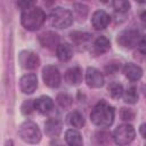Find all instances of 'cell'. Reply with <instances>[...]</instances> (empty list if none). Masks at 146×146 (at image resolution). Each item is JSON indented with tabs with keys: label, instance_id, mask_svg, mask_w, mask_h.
Segmentation results:
<instances>
[{
	"label": "cell",
	"instance_id": "cell-29",
	"mask_svg": "<svg viewBox=\"0 0 146 146\" xmlns=\"http://www.w3.org/2000/svg\"><path fill=\"white\" fill-rule=\"evenodd\" d=\"M35 2H36V0H16L17 6L22 10H25V9H29V8L33 7Z\"/></svg>",
	"mask_w": 146,
	"mask_h": 146
},
{
	"label": "cell",
	"instance_id": "cell-31",
	"mask_svg": "<svg viewBox=\"0 0 146 146\" xmlns=\"http://www.w3.org/2000/svg\"><path fill=\"white\" fill-rule=\"evenodd\" d=\"M138 48H139V51L144 55H146V35L141 38L139 44H138Z\"/></svg>",
	"mask_w": 146,
	"mask_h": 146
},
{
	"label": "cell",
	"instance_id": "cell-2",
	"mask_svg": "<svg viewBox=\"0 0 146 146\" xmlns=\"http://www.w3.org/2000/svg\"><path fill=\"white\" fill-rule=\"evenodd\" d=\"M44 21L46 14L41 8L38 7H31L29 9H25L21 15V23L29 31H35L40 29Z\"/></svg>",
	"mask_w": 146,
	"mask_h": 146
},
{
	"label": "cell",
	"instance_id": "cell-14",
	"mask_svg": "<svg viewBox=\"0 0 146 146\" xmlns=\"http://www.w3.org/2000/svg\"><path fill=\"white\" fill-rule=\"evenodd\" d=\"M65 80L71 86H78L82 81V71L80 67H71L65 72Z\"/></svg>",
	"mask_w": 146,
	"mask_h": 146
},
{
	"label": "cell",
	"instance_id": "cell-18",
	"mask_svg": "<svg viewBox=\"0 0 146 146\" xmlns=\"http://www.w3.org/2000/svg\"><path fill=\"white\" fill-rule=\"evenodd\" d=\"M84 122L86 121L83 115L78 111H73L67 115V123L73 128H82L84 125Z\"/></svg>",
	"mask_w": 146,
	"mask_h": 146
},
{
	"label": "cell",
	"instance_id": "cell-3",
	"mask_svg": "<svg viewBox=\"0 0 146 146\" xmlns=\"http://www.w3.org/2000/svg\"><path fill=\"white\" fill-rule=\"evenodd\" d=\"M18 133L21 139L29 144H36L41 139V131L39 127L32 121L23 122L19 127Z\"/></svg>",
	"mask_w": 146,
	"mask_h": 146
},
{
	"label": "cell",
	"instance_id": "cell-20",
	"mask_svg": "<svg viewBox=\"0 0 146 146\" xmlns=\"http://www.w3.org/2000/svg\"><path fill=\"white\" fill-rule=\"evenodd\" d=\"M111 47V42L105 36H99L94 42V49L97 54H104Z\"/></svg>",
	"mask_w": 146,
	"mask_h": 146
},
{
	"label": "cell",
	"instance_id": "cell-36",
	"mask_svg": "<svg viewBox=\"0 0 146 146\" xmlns=\"http://www.w3.org/2000/svg\"><path fill=\"white\" fill-rule=\"evenodd\" d=\"M100 1H102V2H104V3H106V2L108 1V0H100Z\"/></svg>",
	"mask_w": 146,
	"mask_h": 146
},
{
	"label": "cell",
	"instance_id": "cell-34",
	"mask_svg": "<svg viewBox=\"0 0 146 146\" xmlns=\"http://www.w3.org/2000/svg\"><path fill=\"white\" fill-rule=\"evenodd\" d=\"M136 1L139 3H146V0H136Z\"/></svg>",
	"mask_w": 146,
	"mask_h": 146
},
{
	"label": "cell",
	"instance_id": "cell-28",
	"mask_svg": "<svg viewBox=\"0 0 146 146\" xmlns=\"http://www.w3.org/2000/svg\"><path fill=\"white\" fill-rule=\"evenodd\" d=\"M120 115H121V119H122V120H124V121H131V120H133V117H135V112H133L131 108H125V107H123V108L121 110Z\"/></svg>",
	"mask_w": 146,
	"mask_h": 146
},
{
	"label": "cell",
	"instance_id": "cell-19",
	"mask_svg": "<svg viewBox=\"0 0 146 146\" xmlns=\"http://www.w3.org/2000/svg\"><path fill=\"white\" fill-rule=\"evenodd\" d=\"M65 140L71 146H79L82 145V137L79 131L74 129H68L65 133Z\"/></svg>",
	"mask_w": 146,
	"mask_h": 146
},
{
	"label": "cell",
	"instance_id": "cell-21",
	"mask_svg": "<svg viewBox=\"0 0 146 146\" xmlns=\"http://www.w3.org/2000/svg\"><path fill=\"white\" fill-rule=\"evenodd\" d=\"M71 39L74 43L76 44H82V43H86L87 41H89L91 39V34L90 33H87V32H80V31H75V32H72L71 34Z\"/></svg>",
	"mask_w": 146,
	"mask_h": 146
},
{
	"label": "cell",
	"instance_id": "cell-33",
	"mask_svg": "<svg viewBox=\"0 0 146 146\" xmlns=\"http://www.w3.org/2000/svg\"><path fill=\"white\" fill-rule=\"evenodd\" d=\"M140 19H141L143 24L146 26V11H143V13L140 14Z\"/></svg>",
	"mask_w": 146,
	"mask_h": 146
},
{
	"label": "cell",
	"instance_id": "cell-11",
	"mask_svg": "<svg viewBox=\"0 0 146 146\" xmlns=\"http://www.w3.org/2000/svg\"><path fill=\"white\" fill-rule=\"evenodd\" d=\"M86 82L91 88H100L104 86V76L95 67H88L86 72Z\"/></svg>",
	"mask_w": 146,
	"mask_h": 146
},
{
	"label": "cell",
	"instance_id": "cell-13",
	"mask_svg": "<svg viewBox=\"0 0 146 146\" xmlns=\"http://www.w3.org/2000/svg\"><path fill=\"white\" fill-rule=\"evenodd\" d=\"M34 107L38 112L46 114L54 108V102L48 96H41L38 99H34Z\"/></svg>",
	"mask_w": 146,
	"mask_h": 146
},
{
	"label": "cell",
	"instance_id": "cell-27",
	"mask_svg": "<svg viewBox=\"0 0 146 146\" xmlns=\"http://www.w3.org/2000/svg\"><path fill=\"white\" fill-rule=\"evenodd\" d=\"M33 110H35V107H34V100L27 99V100H25L23 103V105H22V112H23V114H25V115L31 114L33 112Z\"/></svg>",
	"mask_w": 146,
	"mask_h": 146
},
{
	"label": "cell",
	"instance_id": "cell-30",
	"mask_svg": "<svg viewBox=\"0 0 146 146\" xmlns=\"http://www.w3.org/2000/svg\"><path fill=\"white\" fill-rule=\"evenodd\" d=\"M120 68V63H116V64H113V63H111V64H108L106 67H105V70L107 71V73L110 74V73H114L115 71H117Z\"/></svg>",
	"mask_w": 146,
	"mask_h": 146
},
{
	"label": "cell",
	"instance_id": "cell-12",
	"mask_svg": "<svg viewBox=\"0 0 146 146\" xmlns=\"http://www.w3.org/2000/svg\"><path fill=\"white\" fill-rule=\"evenodd\" d=\"M111 22L110 15L104 10H96L91 17V24L96 30H103L107 27Z\"/></svg>",
	"mask_w": 146,
	"mask_h": 146
},
{
	"label": "cell",
	"instance_id": "cell-32",
	"mask_svg": "<svg viewBox=\"0 0 146 146\" xmlns=\"http://www.w3.org/2000/svg\"><path fill=\"white\" fill-rule=\"evenodd\" d=\"M139 131H140V135H141L144 138H146V123H143V124L140 125Z\"/></svg>",
	"mask_w": 146,
	"mask_h": 146
},
{
	"label": "cell",
	"instance_id": "cell-10",
	"mask_svg": "<svg viewBox=\"0 0 146 146\" xmlns=\"http://www.w3.org/2000/svg\"><path fill=\"white\" fill-rule=\"evenodd\" d=\"M39 41L42 47L52 50V49H57L59 44V36L57 33L52 31H46L39 35Z\"/></svg>",
	"mask_w": 146,
	"mask_h": 146
},
{
	"label": "cell",
	"instance_id": "cell-1",
	"mask_svg": "<svg viewBox=\"0 0 146 146\" xmlns=\"http://www.w3.org/2000/svg\"><path fill=\"white\" fill-rule=\"evenodd\" d=\"M115 116V111L113 106L107 104L105 100H100L95 105L90 113V119L92 123L100 128H106L112 125Z\"/></svg>",
	"mask_w": 146,
	"mask_h": 146
},
{
	"label": "cell",
	"instance_id": "cell-4",
	"mask_svg": "<svg viewBox=\"0 0 146 146\" xmlns=\"http://www.w3.org/2000/svg\"><path fill=\"white\" fill-rule=\"evenodd\" d=\"M50 21L55 27L66 29L73 22V14L68 9L57 7V8L52 9V11L50 14Z\"/></svg>",
	"mask_w": 146,
	"mask_h": 146
},
{
	"label": "cell",
	"instance_id": "cell-6",
	"mask_svg": "<svg viewBox=\"0 0 146 146\" xmlns=\"http://www.w3.org/2000/svg\"><path fill=\"white\" fill-rule=\"evenodd\" d=\"M141 38L140 33L137 30H124L117 34V43L125 49H132L139 44Z\"/></svg>",
	"mask_w": 146,
	"mask_h": 146
},
{
	"label": "cell",
	"instance_id": "cell-35",
	"mask_svg": "<svg viewBox=\"0 0 146 146\" xmlns=\"http://www.w3.org/2000/svg\"><path fill=\"white\" fill-rule=\"evenodd\" d=\"M143 89H144V95L146 96V84H145V86L143 87Z\"/></svg>",
	"mask_w": 146,
	"mask_h": 146
},
{
	"label": "cell",
	"instance_id": "cell-22",
	"mask_svg": "<svg viewBox=\"0 0 146 146\" xmlns=\"http://www.w3.org/2000/svg\"><path fill=\"white\" fill-rule=\"evenodd\" d=\"M108 92H110V95H111L112 98L119 99V98H121V97L123 96L124 90H123L122 84H120V83H117V82H112V83L108 86Z\"/></svg>",
	"mask_w": 146,
	"mask_h": 146
},
{
	"label": "cell",
	"instance_id": "cell-8",
	"mask_svg": "<svg viewBox=\"0 0 146 146\" xmlns=\"http://www.w3.org/2000/svg\"><path fill=\"white\" fill-rule=\"evenodd\" d=\"M18 62L23 68L26 70H34L40 65V58L36 54L32 51H21L18 55Z\"/></svg>",
	"mask_w": 146,
	"mask_h": 146
},
{
	"label": "cell",
	"instance_id": "cell-9",
	"mask_svg": "<svg viewBox=\"0 0 146 146\" xmlns=\"http://www.w3.org/2000/svg\"><path fill=\"white\" fill-rule=\"evenodd\" d=\"M19 87L22 92L24 94H33L38 87V78L34 73H27L22 76L19 81Z\"/></svg>",
	"mask_w": 146,
	"mask_h": 146
},
{
	"label": "cell",
	"instance_id": "cell-25",
	"mask_svg": "<svg viewBox=\"0 0 146 146\" xmlns=\"http://www.w3.org/2000/svg\"><path fill=\"white\" fill-rule=\"evenodd\" d=\"M88 7L86 5H82V3H75L74 5V13L75 15L79 17V19H84L88 15Z\"/></svg>",
	"mask_w": 146,
	"mask_h": 146
},
{
	"label": "cell",
	"instance_id": "cell-17",
	"mask_svg": "<svg viewBox=\"0 0 146 146\" xmlns=\"http://www.w3.org/2000/svg\"><path fill=\"white\" fill-rule=\"evenodd\" d=\"M56 54H57V57L59 60L67 62L73 56V49L68 43H62V44H58V47L56 49Z\"/></svg>",
	"mask_w": 146,
	"mask_h": 146
},
{
	"label": "cell",
	"instance_id": "cell-16",
	"mask_svg": "<svg viewBox=\"0 0 146 146\" xmlns=\"http://www.w3.org/2000/svg\"><path fill=\"white\" fill-rule=\"evenodd\" d=\"M62 131V123L56 119H50L44 123V132L49 137H57Z\"/></svg>",
	"mask_w": 146,
	"mask_h": 146
},
{
	"label": "cell",
	"instance_id": "cell-7",
	"mask_svg": "<svg viewBox=\"0 0 146 146\" xmlns=\"http://www.w3.org/2000/svg\"><path fill=\"white\" fill-rule=\"evenodd\" d=\"M42 79L46 86L50 88H57L60 84V73L54 65H47L42 71Z\"/></svg>",
	"mask_w": 146,
	"mask_h": 146
},
{
	"label": "cell",
	"instance_id": "cell-26",
	"mask_svg": "<svg viewBox=\"0 0 146 146\" xmlns=\"http://www.w3.org/2000/svg\"><path fill=\"white\" fill-rule=\"evenodd\" d=\"M72 100H73L72 97L68 96V95H66V94H59V95L57 96V103H58L62 107H64V108L70 107L71 104H72Z\"/></svg>",
	"mask_w": 146,
	"mask_h": 146
},
{
	"label": "cell",
	"instance_id": "cell-15",
	"mask_svg": "<svg viewBox=\"0 0 146 146\" xmlns=\"http://www.w3.org/2000/svg\"><path fill=\"white\" fill-rule=\"evenodd\" d=\"M123 73L130 81H137L143 76V70L138 65L132 64V63L125 64L123 68Z\"/></svg>",
	"mask_w": 146,
	"mask_h": 146
},
{
	"label": "cell",
	"instance_id": "cell-24",
	"mask_svg": "<svg viewBox=\"0 0 146 146\" xmlns=\"http://www.w3.org/2000/svg\"><path fill=\"white\" fill-rule=\"evenodd\" d=\"M113 8L119 13H127L130 9V3L128 0H113Z\"/></svg>",
	"mask_w": 146,
	"mask_h": 146
},
{
	"label": "cell",
	"instance_id": "cell-5",
	"mask_svg": "<svg viewBox=\"0 0 146 146\" xmlns=\"http://www.w3.org/2000/svg\"><path fill=\"white\" fill-rule=\"evenodd\" d=\"M136 136V131L131 124H121L113 132V139L117 145L130 144Z\"/></svg>",
	"mask_w": 146,
	"mask_h": 146
},
{
	"label": "cell",
	"instance_id": "cell-23",
	"mask_svg": "<svg viewBox=\"0 0 146 146\" xmlns=\"http://www.w3.org/2000/svg\"><path fill=\"white\" fill-rule=\"evenodd\" d=\"M123 98H124V102L128 103V104H135V103H137V100H138V92H137V89H136L135 87L128 88V89L123 92Z\"/></svg>",
	"mask_w": 146,
	"mask_h": 146
}]
</instances>
